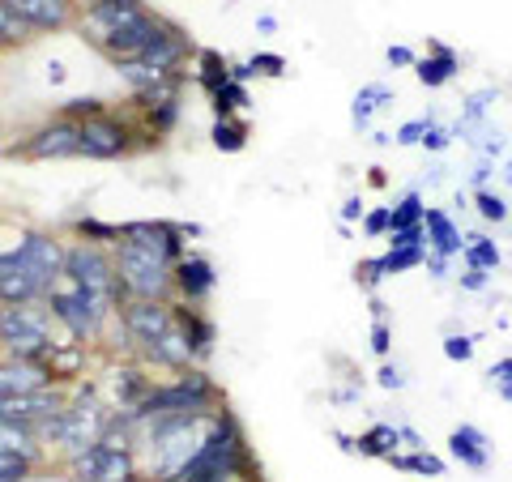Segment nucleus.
<instances>
[{
    "label": "nucleus",
    "mask_w": 512,
    "mask_h": 482,
    "mask_svg": "<svg viewBox=\"0 0 512 482\" xmlns=\"http://www.w3.org/2000/svg\"><path fill=\"white\" fill-rule=\"evenodd\" d=\"M77 30H82V39L94 52H103L111 64H120V60L141 56L163 35V18L150 13L141 0H99V5L82 9Z\"/></svg>",
    "instance_id": "f257e3e1"
},
{
    "label": "nucleus",
    "mask_w": 512,
    "mask_h": 482,
    "mask_svg": "<svg viewBox=\"0 0 512 482\" xmlns=\"http://www.w3.org/2000/svg\"><path fill=\"white\" fill-rule=\"evenodd\" d=\"M141 423H150V436H146L150 474L158 482H184V470L210 444L222 419L205 410H180V414H158V419H141Z\"/></svg>",
    "instance_id": "f03ea898"
},
{
    "label": "nucleus",
    "mask_w": 512,
    "mask_h": 482,
    "mask_svg": "<svg viewBox=\"0 0 512 482\" xmlns=\"http://www.w3.org/2000/svg\"><path fill=\"white\" fill-rule=\"evenodd\" d=\"M116 273H120L124 299H167V291L175 286L167 256H158L154 248L137 244V239H128V235L116 248Z\"/></svg>",
    "instance_id": "7ed1b4c3"
},
{
    "label": "nucleus",
    "mask_w": 512,
    "mask_h": 482,
    "mask_svg": "<svg viewBox=\"0 0 512 482\" xmlns=\"http://www.w3.org/2000/svg\"><path fill=\"white\" fill-rule=\"evenodd\" d=\"M0 342L13 359H26V363H43L56 355V342H52V320H47L43 308L35 303H0Z\"/></svg>",
    "instance_id": "20e7f679"
},
{
    "label": "nucleus",
    "mask_w": 512,
    "mask_h": 482,
    "mask_svg": "<svg viewBox=\"0 0 512 482\" xmlns=\"http://www.w3.org/2000/svg\"><path fill=\"white\" fill-rule=\"evenodd\" d=\"M47 308H52V320H60L64 329H69L73 337H94L103 329L107 312L116 308V303H107L103 295L86 291L77 278H69V273H60V278L47 286Z\"/></svg>",
    "instance_id": "39448f33"
},
{
    "label": "nucleus",
    "mask_w": 512,
    "mask_h": 482,
    "mask_svg": "<svg viewBox=\"0 0 512 482\" xmlns=\"http://www.w3.org/2000/svg\"><path fill=\"white\" fill-rule=\"evenodd\" d=\"M111 423V414L99 406V401H82V406H64L56 419H47L35 427V436L43 444H64L69 453H82V448L99 444L103 431Z\"/></svg>",
    "instance_id": "423d86ee"
},
{
    "label": "nucleus",
    "mask_w": 512,
    "mask_h": 482,
    "mask_svg": "<svg viewBox=\"0 0 512 482\" xmlns=\"http://www.w3.org/2000/svg\"><path fill=\"white\" fill-rule=\"evenodd\" d=\"M64 273L82 282L86 291L103 295L107 303H120L124 299L120 273H116V256H107L99 244H90V239H82V244L69 248V256H64Z\"/></svg>",
    "instance_id": "0eeeda50"
},
{
    "label": "nucleus",
    "mask_w": 512,
    "mask_h": 482,
    "mask_svg": "<svg viewBox=\"0 0 512 482\" xmlns=\"http://www.w3.org/2000/svg\"><path fill=\"white\" fill-rule=\"evenodd\" d=\"M214 397V380L205 372H188L167 389H150L146 401L137 406V419H158V414H180V410H201Z\"/></svg>",
    "instance_id": "6e6552de"
},
{
    "label": "nucleus",
    "mask_w": 512,
    "mask_h": 482,
    "mask_svg": "<svg viewBox=\"0 0 512 482\" xmlns=\"http://www.w3.org/2000/svg\"><path fill=\"white\" fill-rule=\"evenodd\" d=\"M69 474L77 482H133L137 478V461L128 448H111V444H90L82 453H73Z\"/></svg>",
    "instance_id": "1a4fd4ad"
},
{
    "label": "nucleus",
    "mask_w": 512,
    "mask_h": 482,
    "mask_svg": "<svg viewBox=\"0 0 512 482\" xmlns=\"http://www.w3.org/2000/svg\"><path fill=\"white\" fill-rule=\"evenodd\" d=\"M13 158H30V163H47V158H82V124L77 120H52L35 128L22 146L9 150Z\"/></svg>",
    "instance_id": "9d476101"
},
{
    "label": "nucleus",
    "mask_w": 512,
    "mask_h": 482,
    "mask_svg": "<svg viewBox=\"0 0 512 482\" xmlns=\"http://www.w3.org/2000/svg\"><path fill=\"white\" fill-rule=\"evenodd\" d=\"M47 299V282L39 278V269L26 261V256L13 248V252H0V303H39Z\"/></svg>",
    "instance_id": "9b49d317"
},
{
    "label": "nucleus",
    "mask_w": 512,
    "mask_h": 482,
    "mask_svg": "<svg viewBox=\"0 0 512 482\" xmlns=\"http://www.w3.org/2000/svg\"><path fill=\"white\" fill-rule=\"evenodd\" d=\"M120 325L137 346H150L154 337H163L175 325V312L167 299H124Z\"/></svg>",
    "instance_id": "f8f14e48"
},
{
    "label": "nucleus",
    "mask_w": 512,
    "mask_h": 482,
    "mask_svg": "<svg viewBox=\"0 0 512 482\" xmlns=\"http://www.w3.org/2000/svg\"><path fill=\"white\" fill-rule=\"evenodd\" d=\"M5 5L18 13L22 22H30L39 35H56V30H69L82 18L77 0H5Z\"/></svg>",
    "instance_id": "ddd939ff"
},
{
    "label": "nucleus",
    "mask_w": 512,
    "mask_h": 482,
    "mask_svg": "<svg viewBox=\"0 0 512 482\" xmlns=\"http://www.w3.org/2000/svg\"><path fill=\"white\" fill-rule=\"evenodd\" d=\"M128 128L111 116H99V120H86L82 124V158H120L128 154Z\"/></svg>",
    "instance_id": "4468645a"
},
{
    "label": "nucleus",
    "mask_w": 512,
    "mask_h": 482,
    "mask_svg": "<svg viewBox=\"0 0 512 482\" xmlns=\"http://www.w3.org/2000/svg\"><path fill=\"white\" fill-rule=\"evenodd\" d=\"M18 252L39 269V278H43L47 286H52L60 273H64V256H69V248H64L56 235H47V231H26L22 244H18Z\"/></svg>",
    "instance_id": "2eb2a0df"
},
{
    "label": "nucleus",
    "mask_w": 512,
    "mask_h": 482,
    "mask_svg": "<svg viewBox=\"0 0 512 482\" xmlns=\"http://www.w3.org/2000/svg\"><path fill=\"white\" fill-rule=\"evenodd\" d=\"M188 52H192L188 30L175 26V22H163V35H158V39L146 47V52H141V60H146L150 69H158V73H175Z\"/></svg>",
    "instance_id": "dca6fc26"
},
{
    "label": "nucleus",
    "mask_w": 512,
    "mask_h": 482,
    "mask_svg": "<svg viewBox=\"0 0 512 482\" xmlns=\"http://www.w3.org/2000/svg\"><path fill=\"white\" fill-rule=\"evenodd\" d=\"M448 457L461 461L466 470H487L491 444L474 423H461V427H453V436H448Z\"/></svg>",
    "instance_id": "f3484780"
},
{
    "label": "nucleus",
    "mask_w": 512,
    "mask_h": 482,
    "mask_svg": "<svg viewBox=\"0 0 512 482\" xmlns=\"http://www.w3.org/2000/svg\"><path fill=\"white\" fill-rule=\"evenodd\" d=\"M457 73H461V60H457L453 47H444V43H431V56H423L414 64V77H419V86H427V90L448 86Z\"/></svg>",
    "instance_id": "a211bd4d"
},
{
    "label": "nucleus",
    "mask_w": 512,
    "mask_h": 482,
    "mask_svg": "<svg viewBox=\"0 0 512 482\" xmlns=\"http://www.w3.org/2000/svg\"><path fill=\"white\" fill-rule=\"evenodd\" d=\"M427 252H440V256H461V248H466V235H461V227L453 218H448L444 210H436V205H427Z\"/></svg>",
    "instance_id": "6ab92c4d"
},
{
    "label": "nucleus",
    "mask_w": 512,
    "mask_h": 482,
    "mask_svg": "<svg viewBox=\"0 0 512 482\" xmlns=\"http://www.w3.org/2000/svg\"><path fill=\"white\" fill-rule=\"evenodd\" d=\"M39 384H52V372L43 363H26V359H9L0 363V397H13V393H26V389H39Z\"/></svg>",
    "instance_id": "aec40b11"
},
{
    "label": "nucleus",
    "mask_w": 512,
    "mask_h": 482,
    "mask_svg": "<svg viewBox=\"0 0 512 482\" xmlns=\"http://www.w3.org/2000/svg\"><path fill=\"white\" fill-rule=\"evenodd\" d=\"M175 286L184 291V299H205L214 291V265L205 261V256H184L180 265H175Z\"/></svg>",
    "instance_id": "412c9836"
},
{
    "label": "nucleus",
    "mask_w": 512,
    "mask_h": 482,
    "mask_svg": "<svg viewBox=\"0 0 512 482\" xmlns=\"http://www.w3.org/2000/svg\"><path fill=\"white\" fill-rule=\"evenodd\" d=\"M397 444H402V427L376 423L372 431H363V436L355 440V453H363V457H380V461H389V457L397 453Z\"/></svg>",
    "instance_id": "4be33fe9"
},
{
    "label": "nucleus",
    "mask_w": 512,
    "mask_h": 482,
    "mask_svg": "<svg viewBox=\"0 0 512 482\" xmlns=\"http://www.w3.org/2000/svg\"><path fill=\"white\" fill-rule=\"evenodd\" d=\"M35 39H39V30L30 22H22L18 13L0 0V52H18V47H30Z\"/></svg>",
    "instance_id": "5701e85b"
},
{
    "label": "nucleus",
    "mask_w": 512,
    "mask_h": 482,
    "mask_svg": "<svg viewBox=\"0 0 512 482\" xmlns=\"http://www.w3.org/2000/svg\"><path fill=\"white\" fill-rule=\"evenodd\" d=\"M0 453H22V457H30V461H39V436L30 427H22V423H9V419H0Z\"/></svg>",
    "instance_id": "b1692460"
},
{
    "label": "nucleus",
    "mask_w": 512,
    "mask_h": 482,
    "mask_svg": "<svg viewBox=\"0 0 512 482\" xmlns=\"http://www.w3.org/2000/svg\"><path fill=\"white\" fill-rule=\"evenodd\" d=\"M461 261L474 265V269H487V273H495V269H500V261H504V252H500V244H495V239H487V235H466V248H461Z\"/></svg>",
    "instance_id": "393cba45"
},
{
    "label": "nucleus",
    "mask_w": 512,
    "mask_h": 482,
    "mask_svg": "<svg viewBox=\"0 0 512 482\" xmlns=\"http://www.w3.org/2000/svg\"><path fill=\"white\" fill-rule=\"evenodd\" d=\"M500 99V90H474L470 99H466V107H461V120H457V128L453 133L461 137V133H474V128H483V120H487V111H491V103Z\"/></svg>",
    "instance_id": "a878e982"
},
{
    "label": "nucleus",
    "mask_w": 512,
    "mask_h": 482,
    "mask_svg": "<svg viewBox=\"0 0 512 482\" xmlns=\"http://www.w3.org/2000/svg\"><path fill=\"white\" fill-rule=\"evenodd\" d=\"M389 99H393L389 86H380V82L363 86V90L355 94V107H350V120H355V128H367V124H372V111H376V107H384Z\"/></svg>",
    "instance_id": "bb28decb"
},
{
    "label": "nucleus",
    "mask_w": 512,
    "mask_h": 482,
    "mask_svg": "<svg viewBox=\"0 0 512 482\" xmlns=\"http://www.w3.org/2000/svg\"><path fill=\"white\" fill-rule=\"evenodd\" d=\"M389 465L393 470H410V474H427V478H444V461L440 457H431L427 448H414L410 457H402V453H393L389 457Z\"/></svg>",
    "instance_id": "cd10ccee"
},
{
    "label": "nucleus",
    "mask_w": 512,
    "mask_h": 482,
    "mask_svg": "<svg viewBox=\"0 0 512 482\" xmlns=\"http://www.w3.org/2000/svg\"><path fill=\"white\" fill-rule=\"evenodd\" d=\"M474 210H478V218H483V222H495V227L512 218L504 192H495V188H478V192H474Z\"/></svg>",
    "instance_id": "c85d7f7f"
},
{
    "label": "nucleus",
    "mask_w": 512,
    "mask_h": 482,
    "mask_svg": "<svg viewBox=\"0 0 512 482\" xmlns=\"http://www.w3.org/2000/svg\"><path fill=\"white\" fill-rule=\"evenodd\" d=\"M389 210H393V227H389V231L419 227V222L427 218V205H423V197H419V192H406V197L397 201V205H389Z\"/></svg>",
    "instance_id": "c756f323"
},
{
    "label": "nucleus",
    "mask_w": 512,
    "mask_h": 482,
    "mask_svg": "<svg viewBox=\"0 0 512 482\" xmlns=\"http://www.w3.org/2000/svg\"><path fill=\"white\" fill-rule=\"evenodd\" d=\"M427 261V248H389L380 256V265H384V273H410V269H419Z\"/></svg>",
    "instance_id": "7c9ffc66"
},
{
    "label": "nucleus",
    "mask_w": 512,
    "mask_h": 482,
    "mask_svg": "<svg viewBox=\"0 0 512 482\" xmlns=\"http://www.w3.org/2000/svg\"><path fill=\"white\" fill-rule=\"evenodd\" d=\"M227 82H231V69H227V60H222L218 52H210V47H205V52H201V86L214 94V90H222Z\"/></svg>",
    "instance_id": "2f4dec72"
},
{
    "label": "nucleus",
    "mask_w": 512,
    "mask_h": 482,
    "mask_svg": "<svg viewBox=\"0 0 512 482\" xmlns=\"http://www.w3.org/2000/svg\"><path fill=\"white\" fill-rule=\"evenodd\" d=\"M239 107H248V90H244V82H227L222 90H214V111H218V120H227L231 111H239Z\"/></svg>",
    "instance_id": "473e14b6"
},
{
    "label": "nucleus",
    "mask_w": 512,
    "mask_h": 482,
    "mask_svg": "<svg viewBox=\"0 0 512 482\" xmlns=\"http://www.w3.org/2000/svg\"><path fill=\"white\" fill-rule=\"evenodd\" d=\"M244 141H248V128H244V124H235L231 116L214 124V146H218V150L235 154V150H244Z\"/></svg>",
    "instance_id": "72a5a7b5"
},
{
    "label": "nucleus",
    "mask_w": 512,
    "mask_h": 482,
    "mask_svg": "<svg viewBox=\"0 0 512 482\" xmlns=\"http://www.w3.org/2000/svg\"><path fill=\"white\" fill-rule=\"evenodd\" d=\"M77 231H82L90 244H120L124 239V227H111V222H99V218H82Z\"/></svg>",
    "instance_id": "f704fd0d"
},
{
    "label": "nucleus",
    "mask_w": 512,
    "mask_h": 482,
    "mask_svg": "<svg viewBox=\"0 0 512 482\" xmlns=\"http://www.w3.org/2000/svg\"><path fill=\"white\" fill-rule=\"evenodd\" d=\"M60 116H64V120L86 124V120H99V116H107V107H103V99H69V103L60 107Z\"/></svg>",
    "instance_id": "c9c22d12"
},
{
    "label": "nucleus",
    "mask_w": 512,
    "mask_h": 482,
    "mask_svg": "<svg viewBox=\"0 0 512 482\" xmlns=\"http://www.w3.org/2000/svg\"><path fill=\"white\" fill-rule=\"evenodd\" d=\"M474 342L478 337H470V333H448L444 337V359L448 363H470L474 359Z\"/></svg>",
    "instance_id": "e433bc0d"
},
{
    "label": "nucleus",
    "mask_w": 512,
    "mask_h": 482,
    "mask_svg": "<svg viewBox=\"0 0 512 482\" xmlns=\"http://www.w3.org/2000/svg\"><path fill=\"white\" fill-rule=\"evenodd\" d=\"M30 457L22 453H0V482H26L30 478Z\"/></svg>",
    "instance_id": "4c0bfd02"
},
{
    "label": "nucleus",
    "mask_w": 512,
    "mask_h": 482,
    "mask_svg": "<svg viewBox=\"0 0 512 482\" xmlns=\"http://www.w3.org/2000/svg\"><path fill=\"white\" fill-rule=\"evenodd\" d=\"M431 120H436V116H419V120L402 124V128H397V133H393V141H397V146H423V137H427Z\"/></svg>",
    "instance_id": "58836bf2"
},
{
    "label": "nucleus",
    "mask_w": 512,
    "mask_h": 482,
    "mask_svg": "<svg viewBox=\"0 0 512 482\" xmlns=\"http://www.w3.org/2000/svg\"><path fill=\"white\" fill-rule=\"evenodd\" d=\"M487 384H491V389L500 393L504 401H512V359H500V363H495L491 372H487Z\"/></svg>",
    "instance_id": "ea45409f"
},
{
    "label": "nucleus",
    "mask_w": 512,
    "mask_h": 482,
    "mask_svg": "<svg viewBox=\"0 0 512 482\" xmlns=\"http://www.w3.org/2000/svg\"><path fill=\"white\" fill-rule=\"evenodd\" d=\"M389 278V273H384V265H380V256H372V261H359L355 265V282L359 286H367V291H376V286Z\"/></svg>",
    "instance_id": "a19ab883"
},
{
    "label": "nucleus",
    "mask_w": 512,
    "mask_h": 482,
    "mask_svg": "<svg viewBox=\"0 0 512 482\" xmlns=\"http://www.w3.org/2000/svg\"><path fill=\"white\" fill-rule=\"evenodd\" d=\"M453 128H444V124H436L431 120V128H427V137H423V150H431V154H444L448 146H453Z\"/></svg>",
    "instance_id": "79ce46f5"
},
{
    "label": "nucleus",
    "mask_w": 512,
    "mask_h": 482,
    "mask_svg": "<svg viewBox=\"0 0 512 482\" xmlns=\"http://www.w3.org/2000/svg\"><path fill=\"white\" fill-rule=\"evenodd\" d=\"M389 227H393V210L389 205H380V210H372V214H363V231L372 235V239H380V235H389Z\"/></svg>",
    "instance_id": "37998d69"
},
{
    "label": "nucleus",
    "mask_w": 512,
    "mask_h": 482,
    "mask_svg": "<svg viewBox=\"0 0 512 482\" xmlns=\"http://www.w3.org/2000/svg\"><path fill=\"white\" fill-rule=\"evenodd\" d=\"M248 64H252V73H256V77H261V73H265V77H282V73H286V60H282V56H269V52L252 56Z\"/></svg>",
    "instance_id": "c03bdc74"
},
{
    "label": "nucleus",
    "mask_w": 512,
    "mask_h": 482,
    "mask_svg": "<svg viewBox=\"0 0 512 482\" xmlns=\"http://www.w3.org/2000/svg\"><path fill=\"white\" fill-rule=\"evenodd\" d=\"M384 60H389L393 69H414V64H419V56H414L410 47H402V43H393L389 52H384Z\"/></svg>",
    "instance_id": "a18cd8bd"
},
{
    "label": "nucleus",
    "mask_w": 512,
    "mask_h": 482,
    "mask_svg": "<svg viewBox=\"0 0 512 482\" xmlns=\"http://www.w3.org/2000/svg\"><path fill=\"white\" fill-rule=\"evenodd\" d=\"M487 278H491L487 269L466 265V273H461V291H487Z\"/></svg>",
    "instance_id": "49530a36"
},
{
    "label": "nucleus",
    "mask_w": 512,
    "mask_h": 482,
    "mask_svg": "<svg viewBox=\"0 0 512 482\" xmlns=\"http://www.w3.org/2000/svg\"><path fill=\"white\" fill-rule=\"evenodd\" d=\"M389 342H393V333H389V325H384V316H376V325H372V350H376V355H389Z\"/></svg>",
    "instance_id": "de8ad7c7"
},
{
    "label": "nucleus",
    "mask_w": 512,
    "mask_h": 482,
    "mask_svg": "<svg viewBox=\"0 0 512 482\" xmlns=\"http://www.w3.org/2000/svg\"><path fill=\"white\" fill-rule=\"evenodd\" d=\"M376 380H380V389H402V384H406V376H402V372H397V367H393V363H384Z\"/></svg>",
    "instance_id": "09e8293b"
},
{
    "label": "nucleus",
    "mask_w": 512,
    "mask_h": 482,
    "mask_svg": "<svg viewBox=\"0 0 512 482\" xmlns=\"http://www.w3.org/2000/svg\"><path fill=\"white\" fill-rule=\"evenodd\" d=\"M491 171H495V158H483V154H478V167H474V192H478V188H487Z\"/></svg>",
    "instance_id": "8fccbe9b"
},
{
    "label": "nucleus",
    "mask_w": 512,
    "mask_h": 482,
    "mask_svg": "<svg viewBox=\"0 0 512 482\" xmlns=\"http://www.w3.org/2000/svg\"><path fill=\"white\" fill-rule=\"evenodd\" d=\"M427 273L431 278H448V256H440V252H427Z\"/></svg>",
    "instance_id": "3c124183"
},
{
    "label": "nucleus",
    "mask_w": 512,
    "mask_h": 482,
    "mask_svg": "<svg viewBox=\"0 0 512 482\" xmlns=\"http://www.w3.org/2000/svg\"><path fill=\"white\" fill-rule=\"evenodd\" d=\"M355 218H363V201H359V197H350V201L342 205V222H355Z\"/></svg>",
    "instance_id": "603ef678"
},
{
    "label": "nucleus",
    "mask_w": 512,
    "mask_h": 482,
    "mask_svg": "<svg viewBox=\"0 0 512 482\" xmlns=\"http://www.w3.org/2000/svg\"><path fill=\"white\" fill-rule=\"evenodd\" d=\"M402 440H406L410 448H423V436H419V431H414V427H402Z\"/></svg>",
    "instance_id": "864d4df0"
},
{
    "label": "nucleus",
    "mask_w": 512,
    "mask_h": 482,
    "mask_svg": "<svg viewBox=\"0 0 512 482\" xmlns=\"http://www.w3.org/2000/svg\"><path fill=\"white\" fill-rule=\"evenodd\" d=\"M504 184H512V158H508V163H504Z\"/></svg>",
    "instance_id": "5fc2aeb1"
},
{
    "label": "nucleus",
    "mask_w": 512,
    "mask_h": 482,
    "mask_svg": "<svg viewBox=\"0 0 512 482\" xmlns=\"http://www.w3.org/2000/svg\"><path fill=\"white\" fill-rule=\"evenodd\" d=\"M86 5H99V0H86Z\"/></svg>",
    "instance_id": "6e6d98bb"
},
{
    "label": "nucleus",
    "mask_w": 512,
    "mask_h": 482,
    "mask_svg": "<svg viewBox=\"0 0 512 482\" xmlns=\"http://www.w3.org/2000/svg\"><path fill=\"white\" fill-rule=\"evenodd\" d=\"M0 350H5V342H0Z\"/></svg>",
    "instance_id": "4d7b16f0"
}]
</instances>
